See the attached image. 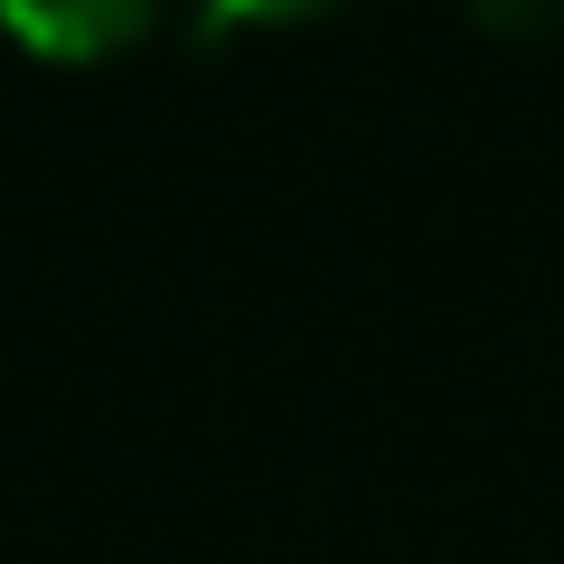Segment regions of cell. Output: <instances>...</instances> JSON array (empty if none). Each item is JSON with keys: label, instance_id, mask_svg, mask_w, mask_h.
Segmentation results:
<instances>
[{"label": "cell", "instance_id": "obj_1", "mask_svg": "<svg viewBox=\"0 0 564 564\" xmlns=\"http://www.w3.org/2000/svg\"><path fill=\"white\" fill-rule=\"evenodd\" d=\"M161 10L170 0H0V39L47 66H104L132 57L161 29Z\"/></svg>", "mask_w": 564, "mask_h": 564}, {"label": "cell", "instance_id": "obj_3", "mask_svg": "<svg viewBox=\"0 0 564 564\" xmlns=\"http://www.w3.org/2000/svg\"><path fill=\"white\" fill-rule=\"evenodd\" d=\"M470 20L489 29V39H555L564 29V0H470Z\"/></svg>", "mask_w": 564, "mask_h": 564}, {"label": "cell", "instance_id": "obj_2", "mask_svg": "<svg viewBox=\"0 0 564 564\" xmlns=\"http://www.w3.org/2000/svg\"><path fill=\"white\" fill-rule=\"evenodd\" d=\"M339 0H188L198 39H236V29H292V20H321Z\"/></svg>", "mask_w": 564, "mask_h": 564}]
</instances>
